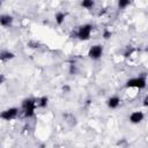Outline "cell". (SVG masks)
I'll use <instances>...</instances> for the list:
<instances>
[{
    "mask_svg": "<svg viewBox=\"0 0 148 148\" xmlns=\"http://www.w3.org/2000/svg\"><path fill=\"white\" fill-rule=\"evenodd\" d=\"M12 21H13L12 16H9V15H0V24L2 27L10 25L12 24Z\"/></svg>",
    "mask_w": 148,
    "mask_h": 148,
    "instance_id": "8",
    "label": "cell"
},
{
    "mask_svg": "<svg viewBox=\"0 0 148 148\" xmlns=\"http://www.w3.org/2000/svg\"><path fill=\"white\" fill-rule=\"evenodd\" d=\"M69 89H71V88H69V86H67V84H66V86H62V91L68 92V91H69Z\"/></svg>",
    "mask_w": 148,
    "mask_h": 148,
    "instance_id": "15",
    "label": "cell"
},
{
    "mask_svg": "<svg viewBox=\"0 0 148 148\" xmlns=\"http://www.w3.org/2000/svg\"><path fill=\"white\" fill-rule=\"evenodd\" d=\"M102 53H103V47L102 45H94L90 47L89 52H88V56L92 59H98L102 57Z\"/></svg>",
    "mask_w": 148,
    "mask_h": 148,
    "instance_id": "5",
    "label": "cell"
},
{
    "mask_svg": "<svg viewBox=\"0 0 148 148\" xmlns=\"http://www.w3.org/2000/svg\"><path fill=\"white\" fill-rule=\"evenodd\" d=\"M81 6H82L83 8L90 9V8H92V7H94V1H92V0H84V1H82V2H81Z\"/></svg>",
    "mask_w": 148,
    "mask_h": 148,
    "instance_id": "11",
    "label": "cell"
},
{
    "mask_svg": "<svg viewBox=\"0 0 148 148\" xmlns=\"http://www.w3.org/2000/svg\"><path fill=\"white\" fill-rule=\"evenodd\" d=\"M65 17H66V14L65 13H57L56 14V22L58 24H62V22L65 21Z\"/></svg>",
    "mask_w": 148,
    "mask_h": 148,
    "instance_id": "10",
    "label": "cell"
},
{
    "mask_svg": "<svg viewBox=\"0 0 148 148\" xmlns=\"http://www.w3.org/2000/svg\"><path fill=\"white\" fill-rule=\"evenodd\" d=\"M0 6H1V2H0Z\"/></svg>",
    "mask_w": 148,
    "mask_h": 148,
    "instance_id": "18",
    "label": "cell"
},
{
    "mask_svg": "<svg viewBox=\"0 0 148 148\" xmlns=\"http://www.w3.org/2000/svg\"><path fill=\"white\" fill-rule=\"evenodd\" d=\"M47 101H49V98H47L46 96H43V97L39 99V103H38V105H39L40 108H45V106L47 105Z\"/></svg>",
    "mask_w": 148,
    "mask_h": 148,
    "instance_id": "12",
    "label": "cell"
},
{
    "mask_svg": "<svg viewBox=\"0 0 148 148\" xmlns=\"http://www.w3.org/2000/svg\"><path fill=\"white\" fill-rule=\"evenodd\" d=\"M147 102H148V97L146 96V97H145V99H143V105H145V106H147V104H148Z\"/></svg>",
    "mask_w": 148,
    "mask_h": 148,
    "instance_id": "16",
    "label": "cell"
},
{
    "mask_svg": "<svg viewBox=\"0 0 148 148\" xmlns=\"http://www.w3.org/2000/svg\"><path fill=\"white\" fill-rule=\"evenodd\" d=\"M126 87L127 88H139V89H142L146 87V79L145 76H139V77H135V79H131L126 82Z\"/></svg>",
    "mask_w": 148,
    "mask_h": 148,
    "instance_id": "2",
    "label": "cell"
},
{
    "mask_svg": "<svg viewBox=\"0 0 148 148\" xmlns=\"http://www.w3.org/2000/svg\"><path fill=\"white\" fill-rule=\"evenodd\" d=\"M119 104H120V99H119L118 96H112V97H110L109 101H108V105H109V108H111V109L118 108Z\"/></svg>",
    "mask_w": 148,
    "mask_h": 148,
    "instance_id": "7",
    "label": "cell"
},
{
    "mask_svg": "<svg viewBox=\"0 0 148 148\" xmlns=\"http://www.w3.org/2000/svg\"><path fill=\"white\" fill-rule=\"evenodd\" d=\"M35 108H36V103L31 99V98H28V99H24L23 103H22V109H23V113L27 118H30L35 114Z\"/></svg>",
    "mask_w": 148,
    "mask_h": 148,
    "instance_id": "1",
    "label": "cell"
},
{
    "mask_svg": "<svg viewBox=\"0 0 148 148\" xmlns=\"http://www.w3.org/2000/svg\"><path fill=\"white\" fill-rule=\"evenodd\" d=\"M12 58H14V54L9 51H3V52L0 53V60H2V61H7Z\"/></svg>",
    "mask_w": 148,
    "mask_h": 148,
    "instance_id": "9",
    "label": "cell"
},
{
    "mask_svg": "<svg viewBox=\"0 0 148 148\" xmlns=\"http://www.w3.org/2000/svg\"><path fill=\"white\" fill-rule=\"evenodd\" d=\"M103 37H104L105 39L110 38V37H111V31H104V34H103Z\"/></svg>",
    "mask_w": 148,
    "mask_h": 148,
    "instance_id": "14",
    "label": "cell"
},
{
    "mask_svg": "<svg viewBox=\"0 0 148 148\" xmlns=\"http://www.w3.org/2000/svg\"><path fill=\"white\" fill-rule=\"evenodd\" d=\"M91 30H92V25L91 24H84V25H81L77 30V37L80 39H83V40H87L89 39L90 37V34H91Z\"/></svg>",
    "mask_w": 148,
    "mask_h": 148,
    "instance_id": "3",
    "label": "cell"
},
{
    "mask_svg": "<svg viewBox=\"0 0 148 148\" xmlns=\"http://www.w3.org/2000/svg\"><path fill=\"white\" fill-rule=\"evenodd\" d=\"M141 120H143V113L141 111H135L130 116V121L133 124H139Z\"/></svg>",
    "mask_w": 148,
    "mask_h": 148,
    "instance_id": "6",
    "label": "cell"
},
{
    "mask_svg": "<svg viewBox=\"0 0 148 148\" xmlns=\"http://www.w3.org/2000/svg\"><path fill=\"white\" fill-rule=\"evenodd\" d=\"M3 81H5V76H3L2 74H0V84H1Z\"/></svg>",
    "mask_w": 148,
    "mask_h": 148,
    "instance_id": "17",
    "label": "cell"
},
{
    "mask_svg": "<svg viewBox=\"0 0 148 148\" xmlns=\"http://www.w3.org/2000/svg\"><path fill=\"white\" fill-rule=\"evenodd\" d=\"M17 113H18V109H16V108H10V109H7V110L2 111V112L0 113V117H1L2 119H5V120H12V119H14V118L17 116Z\"/></svg>",
    "mask_w": 148,
    "mask_h": 148,
    "instance_id": "4",
    "label": "cell"
},
{
    "mask_svg": "<svg viewBox=\"0 0 148 148\" xmlns=\"http://www.w3.org/2000/svg\"><path fill=\"white\" fill-rule=\"evenodd\" d=\"M128 5H130V1H128V0H120V1L118 2L119 8H125V7H127Z\"/></svg>",
    "mask_w": 148,
    "mask_h": 148,
    "instance_id": "13",
    "label": "cell"
}]
</instances>
